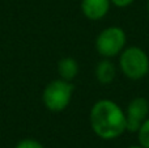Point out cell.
I'll return each instance as SVG.
<instances>
[{"mask_svg":"<svg viewBox=\"0 0 149 148\" xmlns=\"http://www.w3.org/2000/svg\"><path fill=\"white\" fill-rule=\"evenodd\" d=\"M124 113H126V131L136 134L141 123L149 117V101L143 96L135 97L128 102Z\"/></svg>","mask_w":149,"mask_h":148,"instance_id":"cell-5","label":"cell"},{"mask_svg":"<svg viewBox=\"0 0 149 148\" xmlns=\"http://www.w3.org/2000/svg\"><path fill=\"white\" fill-rule=\"evenodd\" d=\"M137 139L139 144L144 148H149V117L141 123L139 131H137Z\"/></svg>","mask_w":149,"mask_h":148,"instance_id":"cell-9","label":"cell"},{"mask_svg":"<svg viewBox=\"0 0 149 148\" xmlns=\"http://www.w3.org/2000/svg\"><path fill=\"white\" fill-rule=\"evenodd\" d=\"M148 76H149V73H148Z\"/></svg>","mask_w":149,"mask_h":148,"instance_id":"cell-14","label":"cell"},{"mask_svg":"<svg viewBox=\"0 0 149 148\" xmlns=\"http://www.w3.org/2000/svg\"><path fill=\"white\" fill-rule=\"evenodd\" d=\"M74 85L72 81L63 79L51 80L42 92L43 106L51 113H60L70 106L73 97Z\"/></svg>","mask_w":149,"mask_h":148,"instance_id":"cell-3","label":"cell"},{"mask_svg":"<svg viewBox=\"0 0 149 148\" xmlns=\"http://www.w3.org/2000/svg\"><path fill=\"white\" fill-rule=\"evenodd\" d=\"M127 148H144V147H141L140 144H137V146H130V147H127Z\"/></svg>","mask_w":149,"mask_h":148,"instance_id":"cell-12","label":"cell"},{"mask_svg":"<svg viewBox=\"0 0 149 148\" xmlns=\"http://www.w3.org/2000/svg\"><path fill=\"white\" fill-rule=\"evenodd\" d=\"M15 148H45V146L41 142L37 140V139L25 138V139H21L20 142H17Z\"/></svg>","mask_w":149,"mask_h":148,"instance_id":"cell-10","label":"cell"},{"mask_svg":"<svg viewBox=\"0 0 149 148\" xmlns=\"http://www.w3.org/2000/svg\"><path fill=\"white\" fill-rule=\"evenodd\" d=\"M89 123L95 136L102 140H114L126 133V113L115 101L102 98L90 108Z\"/></svg>","mask_w":149,"mask_h":148,"instance_id":"cell-1","label":"cell"},{"mask_svg":"<svg viewBox=\"0 0 149 148\" xmlns=\"http://www.w3.org/2000/svg\"><path fill=\"white\" fill-rule=\"evenodd\" d=\"M110 1L111 5H114L116 8H127L131 4H134L135 0H110Z\"/></svg>","mask_w":149,"mask_h":148,"instance_id":"cell-11","label":"cell"},{"mask_svg":"<svg viewBox=\"0 0 149 148\" xmlns=\"http://www.w3.org/2000/svg\"><path fill=\"white\" fill-rule=\"evenodd\" d=\"M59 77L67 81H73L79 75V63L72 57H64L58 62Z\"/></svg>","mask_w":149,"mask_h":148,"instance_id":"cell-8","label":"cell"},{"mask_svg":"<svg viewBox=\"0 0 149 148\" xmlns=\"http://www.w3.org/2000/svg\"><path fill=\"white\" fill-rule=\"evenodd\" d=\"M127 46V34L120 26H107L95 37L94 47L101 58L113 59L119 57Z\"/></svg>","mask_w":149,"mask_h":148,"instance_id":"cell-4","label":"cell"},{"mask_svg":"<svg viewBox=\"0 0 149 148\" xmlns=\"http://www.w3.org/2000/svg\"><path fill=\"white\" fill-rule=\"evenodd\" d=\"M94 77L101 85H109L116 77V66L109 58H102L94 67Z\"/></svg>","mask_w":149,"mask_h":148,"instance_id":"cell-7","label":"cell"},{"mask_svg":"<svg viewBox=\"0 0 149 148\" xmlns=\"http://www.w3.org/2000/svg\"><path fill=\"white\" fill-rule=\"evenodd\" d=\"M120 72L130 80H141L149 73V57L137 46H126L118 57Z\"/></svg>","mask_w":149,"mask_h":148,"instance_id":"cell-2","label":"cell"},{"mask_svg":"<svg viewBox=\"0 0 149 148\" xmlns=\"http://www.w3.org/2000/svg\"><path fill=\"white\" fill-rule=\"evenodd\" d=\"M110 0H81V13L90 21H98L106 17L110 10Z\"/></svg>","mask_w":149,"mask_h":148,"instance_id":"cell-6","label":"cell"},{"mask_svg":"<svg viewBox=\"0 0 149 148\" xmlns=\"http://www.w3.org/2000/svg\"><path fill=\"white\" fill-rule=\"evenodd\" d=\"M147 10H148V13H149V0L147 1Z\"/></svg>","mask_w":149,"mask_h":148,"instance_id":"cell-13","label":"cell"}]
</instances>
